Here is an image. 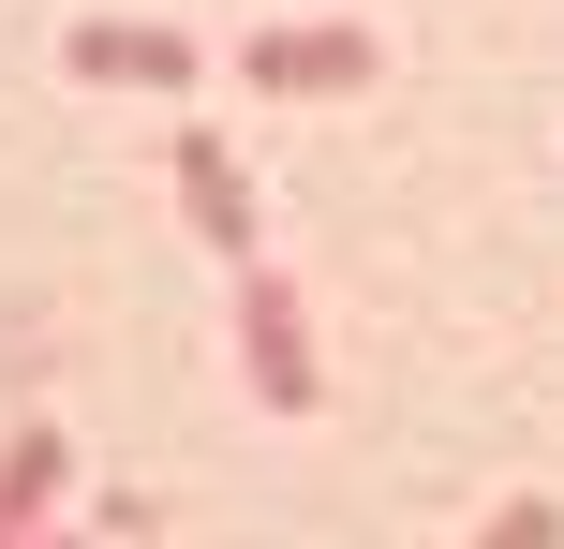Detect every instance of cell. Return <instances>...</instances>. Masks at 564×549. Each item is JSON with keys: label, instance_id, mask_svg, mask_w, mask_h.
Here are the masks:
<instances>
[{"label": "cell", "instance_id": "7a4b0ae2", "mask_svg": "<svg viewBox=\"0 0 564 549\" xmlns=\"http://www.w3.org/2000/svg\"><path fill=\"white\" fill-rule=\"evenodd\" d=\"M238 75L253 89H297V105H327V89H371L387 75V45H371V30H253V45H238Z\"/></svg>", "mask_w": 564, "mask_h": 549}, {"label": "cell", "instance_id": "6da1fadb", "mask_svg": "<svg viewBox=\"0 0 564 549\" xmlns=\"http://www.w3.org/2000/svg\"><path fill=\"white\" fill-rule=\"evenodd\" d=\"M238 372H253V402H268V416H312V402H327V356H312V297L282 283V267H253V283H238Z\"/></svg>", "mask_w": 564, "mask_h": 549}, {"label": "cell", "instance_id": "5b68a950", "mask_svg": "<svg viewBox=\"0 0 564 549\" xmlns=\"http://www.w3.org/2000/svg\"><path fill=\"white\" fill-rule=\"evenodd\" d=\"M59 520V431H0V535Z\"/></svg>", "mask_w": 564, "mask_h": 549}, {"label": "cell", "instance_id": "277c9868", "mask_svg": "<svg viewBox=\"0 0 564 549\" xmlns=\"http://www.w3.org/2000/svg\"><path fill=\"white\" fill-rule=\"evenodd\" d=\"M178 208H194V238L253 253V178H238V149H224V134H178Z\"/></svg>", "mask_w": 564, "mask_h": 549}, {"label": "cell", "instance_id": "3957f363", "mask_svg": "<svg viewBox=\"0 0 564 549\" xmlns=\"http://www.w3.org/2000/svg\"><path fill=\"white\" fill-rule=\"evenodd\" d=\"M59 75H89V89H178L194 45H178V30H134V15H89L75 45H59Z\"/></svg>", "mask_w": 564, "mask_h": 549}]
</instances>
